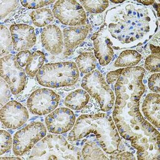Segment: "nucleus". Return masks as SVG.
I'll use <instances>...</instances> for the list:
<instances>
[{"mask_svg":"<svg viewBox=\"0 0 160 160\" xmlns=\"http://www.w3.org/2000/svg\"><path fill=\"white\" fill-rule=\"evenodd\" d=\"M141 67L122 68L114 85L116 100L113 118L122 137H131L143 130L147 121L140 113V99L145 90Z\"/></svg>","mask_w":160,"mask_h":160,"instance_id":"f257e3e1","label":"nucleus"},{"mask_svg":"<svg viewBox=\"0 0 160 160\" xmlns=\"http://www.w3.org/2000/svg\"><path fill=\"white\" fill-rule=\"evenodd\" d=\"M84 137H96L107 153L115 154L125 150L112 117L107 114L82 115L77 118L68 140L74 141Z\"/></svg>","mask_w":160,"mask_h":160,"instance_id":"f03ea898","label":"nucleus"},{"mask_svg":"<svg viewBox=\"0 0 160 160\" xmlns=\"http://www.w3.org/2000/svg\"><path fill=\"white\" fill-rule=\"evenodd\" d=\"M80 149L68 143L61 135L49 134L37 142L32 151L30 160H80Z\"/></svg>","mask_w":160,"mask_h":160,"instance_id":"7ed1b4c3","label":"nucleus"},{"mask_svg":"<svg viewBox=\"0 0 160 160\" xmlns=\"http://www.w3.org/2000/svg\"><path fill=\"white\" fill-rule=\"evenodd\" d=\"M79 75L76 63L64 62L45 64L38 70L36 78L43 87L57 88L73 85Z\"/></svg>","mask_w":160,"mask_h":160,"instance_id":"20e7f679","label":"nucleus"},{"mask_svg":"<svg viewBox=\"0 0 160 160\" xmlns=\"http://www.w3.org/2000/svg\"><path fill=\"white\" fill-rule=\"evenodd\" d=\"M81 87L97 100L102 111L108 112L112 109L115 100L113 92L98 70L87 74L82 80Z\"/></svg>","mask_w":160,"mask_h":160,"instance_id":"39448f33","label":"nucleus"},{"mask_svg":"<svg viewBox=\"0 0 160 160\" xmlns=\"http://www.w3.org/2000/svg\"><path fill=\"white\" fill-rule=\"evenodd\" d=\"M47 134L43 123L33 122L18 130L14 135L13 152L16 156H23L32 149Z\"/></svg>","mask_w":160,"mask_h":160,"instance_id":"423d86ee","label":"nucleus"},{"mask_svg":"<svg viewBox=\"0 0 160 160\" xmlns=\"http://www.w3.org/2000/svg\"><path fill=\"white\" fill-rule=\"evenodd\" d=\"M1 77L7 82L13 94H17L25 86V70L18 63L16 56L8 54L1 57L0 62Z\"/></svg>","mask_w":160,"mask_h":160,"instance_id":"0eeeda50","label":"nucleus"},{"mask_svg":"<svg viewBox=\"0 0 160 160\" xmlns=\"http://www.w3.org/2000/svg\"><path fill=\"white\" fill-rule=\"evenodd\" d=\"M53 14L61 23L65 25L77 27L86 23V13L76 1H57L54 5Z\"/></svg>","mask_w":160,"mask_h":160,"instance_id":"6e6552de","label":"nucleus"},{"mask_svg":"<svg viewBox=\"0 0 160 160\" xmlns=\"http://www.w3.org/2000/svg\"><path fill=\"white\" fill-rule=\"evenodd\" d=\"M60 96L47 88L37 89L31 94L27 101V107L32 113L43 116L56 109Z\"/></svg>","mask_w":160,"mask_h":160,"instance_id":"1a4fd4ad","label":"nucleus"},{"mask_svg":"<svg viewBox=\"0 0 160 160\" xmlns=\"http://www.w3.org/2000/svg\"><path fill=\"white\" fill-rule=\"evenodd\" d=\"M76 122V116L72 110L60 108L51 112L45 119L49 132L53 134H62L71 130Z\"/></svg>","mask_w":160,"mask_h":160,"instance_id":"9d476101","label":"nucleus"},{"mask_svg":"<svg viewBox=\"0 0 160 160\" xmlns=\"http://www.w3.org/2000/svg\"><path fill=\"white\" fill-rule=\"evenodd\" d=\"M28 111L25 107L16 101H11L1 109V122L8 129H16L27 122Z\"/></svg>","mask_w":160,"mask_h":160,"instance_id":"9b49d317","label":"nucleus"},{"mask_svg":"<svg viewBox=\"0 0 160 160\" xmlns=\"http://www.w3.org/2000/svg\"><path fill=\"white\" fill-rule=\"evenodd\" d=\"M10 32L14 49L16 51L28 50L36 42L34 29L30 25L23 23L12 25L10 27Z\"/></svg>","mask_w":160,"mask_h":160,"instance_id":"f8f14e48","label":"nucleus"},{"mask_svg":"<svg viewBox=\"0 0 160 160\" xmlns=\"http://www.w3.org/2000/svg\"><path fill=\"white\" fill-rule=\"evenodd\" d=\"M92 40L93 41L95 56L101 66H106L112 60L114 52L112 48L113 43L109 37L108 31L104 29V25L102 26L100 31L94 34Z\"/></svg>","mask_w":160,"mask_h":160,"instance_id":"ddd939ff","label":"nucleus"},{"mask_svg":"<svg viewBox=\"0 0 160 160\" xmlns=\"http://www.w3.org/2000/svg\"><path fill=\"white\" fill-rule=\"evenodd\" d=\"M42 47L49 53L57 55L63 50V37L58 27L55 25H48L43 28L41 34Z\"/></svg>","mask_w":160,"mask_h":160,"instance_id":"4468645a","label":"nucleus"},{"mask_svg":"<svg viewBox=\"0 0 160 160\" xmlns=\"http://www.w3.org/2000/svg\"><path fill=\"white\" fill-rule=\"evenodd\" d=\"M91 26L85 25L67 27L63 30V45L66 49H73L85 39Z\"/></svg>","mask_w":160,"mask_h":160,"instance_id":"2eb2a0df","label":"nucleus"},{"mask_svg":"<svg viewBox=\"0 0 160 160\" xmlns=\"http://www.w3.org/2000/svg\"><path fill=\"white\" fill-rule=\"evenodd\" d=\"M160 94L150 93L143 101L142 110L148 120L155 127H160Z\"/></svg>","mask_w":160,"mask_h":160,"instance_id":"dca6fc26","label":"nucleus"},{"mask_svg":"<svg viewBox=\"0 0 160 160\" xmlns=\"http://www.w3.org/2000/svg\"><path fill=\"white\" fill-rule=\"evenodd\" d=\"M89 99V95L87 91L80 89L67 96L65 100V105L72 110H80L87 105Z\"/></svg>","mask_w":160,"mask_h":160,"instance_id":"f3484780","label":"nucleus"},{"mask_svg":"<svg viewBox=\"0 0 160 160\" xmlns=\"http://www.w3.org/2000/svg\"><path fill=\"white\" fill-rule=\"evenodd\" d=\"M45 60V56L44 54L40 51L34 52L31 53L25 68L27 75L32 77L37 75L38 70L43 67Z\"/></svg>","mask_w":160,"mask_h":160,"instance_id":"a211bd4d","label":"nucleus"},{"mask_svg":"<svg viewBox=\"0 0 160 160\" xmlns=\"http://www.w3.org/2000/svg\"><path fill=\"white\" fill-rule=\"evenodd\" d=\"M76 63L82 73L88 74L96 68L97 59L93 52H83L76 58Z\"/></svg>","mask_w":160,"mask_h":160,"instance_id":"6ab92c4d","label":"nucleus"},{"mask_svg":"<svg viewBox=\"0 0 160 160\" xmlns=\"http://www.w3.org/2000/svg\"><path fill=\"white\" fill-rule=\"evenodd\" d=\"M30 16L34 25L38 27H46L54 20L52 12L45 8L32 11Z\"/></svg>","mask_w":160,"mask_h":160,"instance_id":"aec40b11","label":"nucleus"},{"mask_svg":"<svg viewBox=\"0 0 160 160\" xmlns=\"http://www.w3.org/2000/svg\"><path fill=\"white\" fill-rule=\"evenodd\" d=\"M141 58V55L137 51L127 50L120 54L116 62V67H127L135 66L139 63Z\"/></svg>","mask_w":160,"mask_h":160,"instance_id":"412c9836","label":"nucleus"},{"mask_svg":"<svg viewBox=\"0 0 160 160\" xmlns=\"http://www.w3.org/2000/svg\"><path fill=\"white\" fill-rule=\"evenodd\" d=\"M152 54L147 57L145 68L151 72H160V48L150 45Z\"/></svg>","mask_w":160,"mask_h":160,"instance_id":"4be33fe9","label":"nucleus"},{"mask_svg":"<svg viewBox=\"0 0 160 160\" xmlns=\"http://www.w3.org/2000/svg\"><path fill=\"white\" fill-rule=\"evenodd\" d=\"M82 154L85 160H108L96 143L92 142L85 143Z\"/></svg>","mask_w":160,"mask_h":160,"instance_id":"5701e85b","label":"nucleus"},{"mask_svg":"<svg viewBox=\"0 0 160 160\" xmlns=\"http://www.w3.org/2000/svg\"><path fill=\"white\" fill-rule=\"evenodd\" d=\"M13 43L9 30L7 27L1 25V57H3L12 51Z\"/></svg>","mask_w":160,"mask_h":160,"instance_id":"b1692460","label":"nucleus"},{"mask_svg":"<svg viewBox=\"0 0 160 160\" xmlns=\"http://www.w3.org/2000/svg\"><path fill=\"white\" fill-rule=\"evenodd\" d=\"M79 2L85 10L94 14L103 12L109 5V1L106 0L79 1Z\"/></svg>","mask_w":160,"mask_h":160,"instance_id":"393cba45","label":"nucleus"},{"mask_svg":"<svg viewBox=\"0 0 160 160\" xmlns=\"http://www.w3.org/2000/svg\"><path fill=\"white\" fill-rule=\"evenodd\" d=\"M0 137H1V153L2 155L6 152L10 150L12 147L13 140L10 134L5 130H0Z\"/></svg>","mask_w":160,"mask_h":160,"instance_id":"a878e982","label":"nucleus"},{"mask_svg":"<svg viewBox=\"0 0 160 160\" xmlns=\"http://www.w3.org/2000/svg\"><path fill=\"white\" fill-rule=\"evenodd\" d=\"M18 1H1V20L7 17L12 11L16 9Z\"/></svg>","mask_w":160,"mask_h":160,"instance_id":"bb28decb","label":"nucleus"},{"mask_svg":"<svg viewBox=\"0 0 160 160\" xmlns=\"http://www.w3.org/2000/svg\"><path fill=\"white\" fill-rule=\"evenodd\" d=\"M10 87L7 82L1 77V105H4L7 104L10 98Z\"/></svg>","mask_w":160,"mask_h":160,"instance_id":"cd10ccee","label":"nucleus"},{"mask_svg":"<svg viewBox=\"0 0 160 160\" xmlns=\"http://www.w3.org/2000/svg\"><path fill=\"white\" fill-rule=\"evenodd\" d=\"M55 2V1H27V0H21V3L23 7L29 9H39L44 6H47L50 3Z\"/></svg>","mask_w":160,"mask_h":160,"instance_id":"c85d7f7f","label":"nucleus"},{"mask_svg":"<svg viewBox=\"0 0 160 160\" xmlns=\"http://www.w3.org/2000/svg\"><path fill=\"white\" fill-rule=\"evenodd\" d=\"M160 73L154 74L150 76L148 81V87L155 93L160 92Z\"/></svg>","mask_w":160,"mask_h":160,"instance_id":"c756f323","label":"nucleus"},{"mask_svg":"<svg viewBox=\"0 0 160 160\" xmlns=\"http://www.w3.org/2000/svg\"><path fill=\"white\" fill-rule=\"evenodd\" d=\"M30 53L29 50L21 51L17 54L16 56L17 62L20 65V67L23 68L26 67L28 62V60L30 57Z\"/></svg>","mask_w":160,"mask_h":160,"instance_id":"7c9ffc66","label":"nucleus"},{"mask_svg":"<svg viewBox=\"0 0 160 160\" xmlns=\"http://www.w3.org/2000/svg\"><path fill=\"white\" fill-rule=\"evenodd\" d=\"M112 160H135V157L131 153H123L115 154L113 156H110Z\"/></svg>","mask_w":160,"mask_h":160,"instance_id":"2f4dec72","label":"nucleus"},{"mask_svg":"<svg viewBox=\"0 0 160 160\" xmlns=\"http://www.w3.org/2000/svg\"><path fill=\"white\" fill-rule=\"evenodd\" d=\"M138 2H140L142 3H143L145 5H152L154 3V1H138Z\"/></svg>","mask_w":160,"mask_h":160,"instance_id":"473e14b6","label":"nucleus"},{"mask_svg":"<svg viewBox=\"0 0 160 160\" xmlns=\"http://www.w3.org/2000/svg\"><path fill=\"white\" fill-rule=\"evenodd\" d=\"M4 159H8V160H9V159H16V160H20L21 158H1V160H4Z\"/></svg>","mask_w":160,"mask_h":160,"instance_id":"72a5a7b5","label":"nucleus"},{"mask_svg":"<svg viewBox=\"0 0 160 160\" xmlns=\"http://www.w3.org/2000/svg\"><path fill=\"white\" fill-rule=\"evenodd\" d=\"M123 1H112V2H113V3H119V2H122Z\"/></svg>","mask_w":160,"mask_h":160,"instance_id":"f704fd0d","label":"nucleus"},{"mask_svg":"<svg viewBox=\"0 0 160 160\" xmlns=\"http://www.w3.org/2000/svg\"><path fill=\"white\" fill-rule=\"evenodd\" d=\"M130 150H133L134 149L133 148H130Z\"/></svg>","mask_w":160,"mask_h":160,"instance_id":"c9c22d12","label":"nucleus"},{"mask_svg":"<svg viewBox=\"0 0 160 160\" xmlns=\"http://www.w3.org/2000/svg\"><path fill=\"white\" fill-rule=\"evenodd\" d=\"M76 145H77V146H78V145H79V143H78V142H77V143H76Z\"/></svg>","mask_w":160,"mask_h":160,"instance_id":"e433bc0d","label":"nucleus"},{"mask_svg":"<svg viewBox=\"0 0 160 160\" xmlns=\"http://www.w3.org/2000/svg\"><path fill=\"white\" fill-rule=\"evenodd\" d=\"M135 153V150H133V152H132V153Z\"/></svg>","mask_w":160,"mask_h":160,"instance_id":"4c0bfd02","label":"nucleus"}]
</instances>
